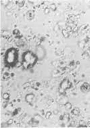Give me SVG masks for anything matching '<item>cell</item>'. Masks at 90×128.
I'll return each mask as SVG.
<instances>
[{
	"label": "cell",
	"instance_id": "1",
	"mask_svg": "<svg viewBox=\"0 0 90 128\" xmlns=\"http://www.w3.org/2000/svg\"><path fill=\"white\" fill-rule=\"evenodd\" d=\"M22 64L25 69L31 68L37 62V58L35 54L31 52L28 51L23 56Z\"/></svg>",
	"mask_w": 90,
	"mask_h": 128
},
{
	"label": "cell",
	"instance_id": "2",
	"mask_svg": "<svg viewBox=\"0 0 90 128\" xmlns=\"http://www.w3.org/2000/svg\"><path fill=\"white\" fill-rule=\"evenodd\" d=\"M18 57V52L15 48H10L7 51L5 57V61L7 64L13 66L16 64Z\"/></svg>",
	"mask_w": 90,
	"mask_h": 128
}]
</instances>
